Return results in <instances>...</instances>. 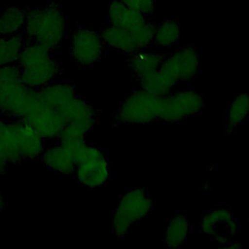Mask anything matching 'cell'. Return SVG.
Instances as JSON below:
<instances>
[{"mask_svg": "<svg viewBox=\"0 0 249 249\" xmlns=\"http://www.w3.org/2000/svg\"><path fill=\"white\" fill-rule=\"evenodd\" d=\"M205 105L204 96L196 90L183 89L172 90L161 99L159 121L178 123L200 113Z\"/></svg>", "mask_w": 249, "mask_h": 249, "instance_id": "cell-9", "label": "cell"}, {"mask_svg": "<svg viewBox=\"0 0 249 249\" xmlns=\"http://www.w3.org/2000/svg\"><path fill=\"white\" fill-rule=\"evenodd\" d=\"M44 150V139L29 124L0 120V158L8 165L35 160Z\"/></svg>", "mask_w": 249, "mask_h": 249, "instance_id": "cell-2", "label": "cell"}, {"mask_svg": "<svg viewBox=\"0 0 249 249\" xmlns=\"http://www.w3.org/2000/svg\"><path fill=\"white\" fill-rule=\"evenodd\" d=\"M198 53L195 48L185 47L163 59L160 69L176 84L192 80L198 71Z\"/></svg>", "mask_w": 249, "mask_h": 249, "instance_id": "cell-13", "label": "cell"}, {"mask_svg": "<svg viewBox=\"0 0 249 249\" xmlns=\"http://www.w3.org/2000/svg\"><path fill=\"white\" fill-rule=\"evenodd\" d=\"M249 115V94H237L227 111L226 132L232 133Z\"/></svg>", "mask_w": 249, "mask_h": 249, "instance_id": "cell-21", "label": "cell"}, {"mask_svg": "<svg viewBox=\"0 0 249 249\" xmlns=\"http://www.w3.org/2000/svg\"><path fill=\"white\" fill-rule=\"evenodd\" d=\"M140 89H143L150 93L163 97L169 94L177 85L160 68L152 73H149L137 79Z\"/></svg>", "mask_w": 249, "mask_h": 249, "instance_id": "cell-20", "label": "cell"}, {"mask_svg": "<svg viewBox=\"0 0 249 249\" xmlns=\"http://www.w3.org/2000/svg\"><path fill=\"white\" fill-rule=\"evenodd\" d=\"M107 20L111 25L134 31L141 28L149 18L128 8L121 0H112L107 7Z\"/></svg>", "mask_w": 249, "mask_h": 249, "instance_id": "cell-16", "label": "cell"}, {"mask_svg": "<svg viewBox=\"0 0 249 249\" xmlns=\"http://www.w3.org/2000/svg\"><path fill=\"white\" fill-rule=\"evenodd\" d=\"M162 97L138 88L120 104L115 114L117 124H144L160 119Z\"/></svg>", "mask_w": 249, "mask_h": 249, "instance_id": "cell-5", "label": "cell"}, {"mask_svg": "<svg viewBox=\"0 0 249 249\" xmlns=\"http://www.w3.org/2000/svg\"><path fill=\"white\" fill-rule=\"evenodd\" d=\"M26 23V10L10 6L0 13V37L22 34Z\"/></svg>", "mask_w": 249, "mask_h": 249, "instance_id": "cell-19", "label": "cell"}, {"mask_svg": "<svg viewBox=\"0 0 249 249\" xmlns=\"http://www.w3.org/2000/svg\"><path fill=\"white\" fill-rule=\"evenodd\" d=\"M181 36L180 25L174 19H165L156 27L153 43L161 48L175 45Z\"/></svg>", "mask_w": 249, "mask_h": 249, "instance_id": "cell-23", "label": "cell"}, {"mask_svg": "<svg viewBox=\"0 0 249 249\" xmlns=\"http://www.w3.org/2000/svg\"><path fill=\"white\" fill-rule=\"evenodd\" d=\"M29 124L44 140L57 141L67 121L57 111L39 101L30 113L21 120Z\"/></svg>", "mask_w": 249, "mask_h": 249, "instance_id": "cell-12", "label": "cell"}, {"mask_svg": "<svg viewBox=\"0 0 249 249\" xmlns=\"http://www.w3.org/2000/svg\"><path fill=\"white\" fill-rule=\"evenodd\" d=\"M156 27L155 22L150 19L141 28L134 31L108 24L101 30L100 36L106 47L130 55L150 47L153 43Z\"/></svg>", "mask_w": 249, "mask_h": 249, "instance_id": "cell-7", "label": "cell"}, {"mask_svg": "<svg viewBox=\"0 0 249 249\" xmlns=\"http://www.w3.org/2000/svg\"><path fill=\"white\" fill-rule=\"evenodd\" d=\"M17 65L22 83L35 89L53 83L61 72L60 62L53 52L30 42L25 43Z\"/></svg>", "mask_w": 249, "mask_h": 249, "instance_id": "cell-3", "label": "cell"}, {"mask_svg": "<svg viewBox=\"0 0 249 249\" xmlns=\"http://www.w3.org/2000/svg\"><path fill=\"white\" fill-rule=\"evenodd\" d=\"M153 200L146 190L132 188L125 191L117 203L112 218V230L118 239L127 235L131 228L149 216Z\"/></svg>", "mask_w": 249, "mask_h": 249, "instance_id": "cell-4", "label": "cell"}, {"mask_svg": "<svg viewBox=\"0 0 249 249\" xmlns=\"http://www.w3.org/2000/svg\"><path fill=\"white\" fill-rule=\"evenodd\" d=\"M38 101V89L27 87L21 80L0 86V113L9 119L23 120Z\"/></svg>", "mask_w": 249, "mask_h": 249, "instance_id": "cell-8", "label": "cell"}, {"mask_svg": "<svg viewBox=\"0 0 249 249\" xmlns=\"http://www.w3.org/2000/svg\"><path fill=\"white\" fill-rule=\"evenodd\" d=\"M104 48L100 34L86 27L76 28L69 38V54L80 66H91L100 60Z\"/></svg>", "mask_w": 249, "mask_h": 249, "instance_id": "cell-10", "label": "cell"}, {"mask_svg": "<svg viewBox=\"0 0 249 249\" xmlns=\"http://www.w3.org/2000/svg\"><path fill=\"white\" fill-rule=\"evenodd\" d=\"M165 56L166 55L148 49L140 50L129 55L127 59V66L134 78L137 80L158 70Z\"/></svg>", "mask_w": 249, "mask_h": 249, "instance_id": "cell-17", "label": "cell"}, {"mask_svg": "<svg viewBox=\"0 0 249 249\" xmlns=\"http://www.w3.org/2000/svg\"><path fill=\"white\" fill-rule=\"evenodd\" d=\"M190 231L191 224L186 214H176L163 230L162 244L169 248L181 247L187 240Z\"/></svg>", "mask_w": 249, "mask_h": 249, "instance_id": "cell-18", "label": "cell"}, {"mask_svg": "<svg viewBox=\"0 0 249 249\" xmlns=\"http://www.w3.org/2000/svg\"><path fill=\"white\" fill-rule=\"evenodd\" d=\"M243 245L241 243H238V242H234V241H231L225 248H228V249H240L242 248Z\"/></svg>", "mask_w": 249, "mask_h": 249, "instance_id": "cell-26", "label": "cell"}, {"mask_svg": "<svg viewBox=\"0 0 249 249\" xmlns=\"http://www.w3.org/2000/svg\"><path fill=\"white\" fill-rule=\"evenodd\" d=\"M76 150L61 143L54 144L42 153L44 165L53 173L72 174L75 169Z\"/></svg>", "mask_w": 249, "mask_h": 249, "instance_id": "cell-15", "label": "cell"}, {"mask_svg": "<svg viewBox=\"0 0 249 249\" xmlns=\"http://www.w3.org/2000/svg\"><path fill=\"white\" fill-rule=\"evenodd\" d=\"M25 43L23 34L0 37V67L16 64Z\"/></svg>", "mask_w": 249, "mask_h": 249, "instance_id": "cell-22", "label": "cell"}, {"mask_svg": "<svg viewBox=\"0 0 249 249\" xmlns=\"http://www.w3.org/2000/svg\"><path fill=\"white\" fill-rule=\"evenodd\" d=\"M5 209V199H4V196L0 190V213H2Z\"/></svg>", "mask_w": 249, "mask_h": 249, "instance_id": "cell-27", "label": "cell"}, {"mask_svg": "<svg viewBox=\"0 0 249 249\" xmlns=\"http://www.w3.org/2000/svg\"><path fill=\"white\" fill-rule=\"evenodd\" d=\"M38 93L42 102L60 113L66 121L78 97L74 88L67 83H51L39 89Z\"/></svg>", "mask_w": 249, "mask_h": 249, "instance_id": "cell-14", "label": "cell"}, {"mask_svg": "<svg viewBox=\"0 0 249 249\" xmlns=\"http://www.w3.org/2000/svg\"><path fill=\"white\" fill-rule=\"evenodd\" d=\"M128 8L149 17L155 12V0H121Z\"/></svg>", "mask_w": 249, "mask_h": 249, "instance_id": "cell-24", "label": "cell"}, {"mask_svg": "<svg viewBox=\"0 0 249 249\" xmlns=\"http://www.w3.org/2000/svg\"><path fill=\"white\" fill-rule=\"evenodd\" d=\"M66 33L65 17L56 2L26 10V23L22 33L26 42L54 52L62 44Z\"/></svg>", "mask_w": 249, "mask_h": 249, "instance_id": "cell-1", "label": "cell"}, {"mask_svg": "<svg viewBox=\"0 0 249 249\" xmlns=\"http://www.w3.org/2000/svg\"><path fill=\"white\" fill-rule=\"evenodd\" d=\"M15 80H21L19 68L17 63L0 67V86Z\"/></svg>", "mask_w": 249, "mask_h": 249, "instance_id": "cell-25", "label": "cell"}, {"mask_svg": "<svg viewBox=\"0 0 249 249\" xmlns=\"http://www.w3.org/2000/svg\"><path fill=\"white\" fill-rule=\"evenodd\" d=\"M237 223L229 208L213 209L202 215L200 231L213 242L225 248L236 233Z\"/></svg>", "mask_w": 249, "mask_h": 249, "instance_id": "cell-11", "label": "cell"}, {"mask_svg": "<svg viewBox=\"0 0 249 249\" xmlns=\"http://www.w3.org/2000/svg\"><path fill=\"white\" fill-rule=\"evenodd\" d=\"M74 174L79 184L95 189L109 180L110 164L100 148L86 143L75 153Z\"/></svg>", "mask_w": 249, "mask_h": 249, "instance_id": "cell-6", "label": "cell"}]
</instances>
